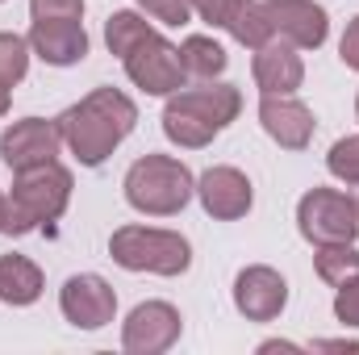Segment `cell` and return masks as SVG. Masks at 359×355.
I'll list each match as a JSON object with an SVG mask.
<instances>
[{"label":"cell","instance_id":"obj_1","mask_svg":"<svg viewBox=\"0 0 359 355\" xmlns=\"http://www.w3.org/2000/svg\"><path fill=\"white\" fill-rule=\"evenodd\" d=\"M134 121H138V109L126 92L96 88L59 117V134L84 168H100L121 147V138L134 130Z\"/></svg>","mask_w":359,"mask_h":355},{"label":"cell","instance_id":"obj_2","mask_svg":"<svg viewBox=\"0 0 359 355\" xmlns=\"http://www.w3.org/2000/svg\"><path fill=\"white\" fill-rule=\"evenodd\" d=\"M243 109V96L234 84H205V88H188V92H172L168 109H163V134L176 147H205L213 142Z\"/></svg>","mask_w":359,"mask_h":355},{"label":"cell","instance_id":"obj_3","mask_svg":"<svg viewBox=\"0 0 359 355\" xmlns=\"http://www.w3.org/2000/svg\"><path fill=\"white\" fill-rule=\"evenodd\" d=\"M72 201V172L59 163H42L29 172H17L13 192L4 196V234H29L38 226H50L63 217Z\"/></svg>","mask_w":359,"mask_h":355},{"label":"cell","instance_id":"obj_4","mask_svg":"<svg viewBox=\"0 0 359 355\" xmlns=\"http://www.w3.org/2000/svg\"><path fill=\"white\" fill-rule=\"evenodd\" d=\"M192 192H196L192 172L180 159H172V155H142L126 172V201L138 213H151V217L180 213L192 201Z\"/></svg>","mask_w":359,"mask_h":355},{"label":"cell","instance_id":"obj_5","mask_svg":"<svg viewBox=\"0 0 359 355\" xmlns=\"http://www.w3.org/2000/svg\"><path fill=\"white\" fill-rule=\"evenodd\" d=\"M109 255L126 272H155L180 276L192 264V247L176 230H151V226H121L109 239Z\"/></svg>","mask_w":359,"mask_h":355},{"label":"cell","instance_id":"obj_6","mask_svg":"<svg viewBox=\"0 0 359 355\" xmlns=\"http://www.w3.org/2000/svg\"><path fill=\"white\" fill-rule=\"evenodd\" d=\"M121 63H126V76L151 96H172L184 88V63H180V51L172 42H163L155 29H142L126 51H121Z\"/></svg>","mask_w":359,"mask_h":355},{"label":"cell","instance_id":"obj_7","mask_svg":"<svg viewBox=\"0 0 359 355\" xmlns=\"http://www.w3.org/2000/svg\"><path fill=\"white\" fill-rule=\"evenodd\" d=\"M297 222H301V234L309 243H355L359 234V205L339 192V188H313L301 196L297 205Z\"/></svg>","mask_w":359,"mask_h":355},{"label":"cell","instance_id":"obj_8","mask_svg":"<svg viewBox=\"0 0 359 355\" xmlns=\"http://www.w3.org/2000/svg\"><path fill=\"white\" fill-rule=\"evenodd\" d=\"M59 121H42V117H21L4 130L0 138V159L13 168V172H29V168H42V163H55L59 155Z\"/></svg>","mask_w":359,"mask_h":355},{"label":"cell","instance_id":"obj_9","mask_svg":"<svg viewBox=\"0 0 359 355\" xmlns=\"http://www.w3.org/2000/svg\"><path fill=\"white\" fill-rule=\"evenodd\" d=\"M180 309L168 301H147L126 318L121 330V347L134 355H163L180 339Z\"/></svg>","mask_w":359,"mask_h":355},{"label":"cell","instance_id":"obj_10","mask_svg":"<svg viewBox=\"0 0 359 355\" xmlns=\"http://www.w3.org/2000/svg\"><path fill=\"white\" fill-rule=\"evenodd\" d=\"M59 305H63V318H67L72 326H80V330H100V326H109L113 314H117V293H113L100 276L84 272V276H72V280L63 284Z\"/></svg>","mask_w":359,"mask_h":355},{"label":"cell","instance_id":"obj_11","mask_svg":"<svg viewBox=\"0 0 359 355\" xmlns=\"http://www.w3.org/2000/svg\"><path fill=\"white\" fill-rule=\"evenodd\" d=\"M234 305H238V314L251 318V322H271V318H280V309L288 305V284H284L280 272H271V267H264V264L243 267L238 280H234Z\"/></svg>","mask_w":359,"mask_h":355},{"label":"cell","instance_id":"obj_12","mask_svg":"<svg viewBox=\"0 0 359 355\" xmlns=\"http://www.w3.org/2000/svg\"><path fill=\"white\" fill-rule=\"evenodd\" d=\"M196 196H201V205H205V213L209 217H217V222H234V217H243L247 209H251V180L243 176L238 168H209L201 184H196Z\"/></svg>","mask_w":359,"mask_h":355},{"label":"cell","instance_id":"obj_13","mask_svg":"<svg viewBox=\"0 0 359 355\" xmlns=\"http://www.w3.org/2000/svg\"><path fill=\"white\" fill-rule=\"evenodd\" d=\"M305 80V63L288 38H268L255 55V84L264 96H292Z\"/></svg>","mask_w":359,"mask_h":355},{"label":"cell","instance_id":"obj_14","mask_svg":"<svg viewBox=\"0 0 359 355\" xmlns=\"http://www.w3.org/2000/svg\"><path fill=\"white\" fill-rule=\"evenodd\" d=\"M268 21H271V34H280L292 46H305V51L322 46L326 29H330L326 13L318 4H309V0H268Z\"/></svg>","mask_w":359,"mask_h":355},{"label":"cell","instance_id":"obj_15","mask_svg":"<svg viewBox=\"0 0 359 355\" xmlns=\"http://www.w3.org/2000/svg\"><path fill=\"white\" fill-rule=\"evenodd\" d=\"M29 46L38 59L55 63V67H72L88 55V34H84V21H34L29 29Z\"/></svg>","mask_w":359,"mask_h":355},{"label":"cell","instance_id":"obj_16","mask_svg":"<svg viewBox=\"0 0 359 355\" xmlns=\"http://www.w3.org/2000/svg\"><path fill=\"white\" fill-rule=\"evenodd\" d=\"M259 121L284 151H305L313 138V113H309V105H301L292 96H264Z\"/></svg>","mask_w":359,"mask_h":355},{"label":"cell","instance_id":"obj_17","mask_svg":"<svg viewBox=\"0 0 359 355\" xmlns=\"http://www.w3.org/2000/svg\"><path fill=\"white\" fill-rule=\"evenodd\" d=\"M42 297V272L25 255H0V301L4 305H34Z\"/></svg>","mask_w":359,"mask_h":355},{"label":"cell","instance_id":"obj_18","mask_svg":"<svg viewBox=\"0 0 359 355\" xmlns=\"http://www.w3.org/2000/svg\"><path fill=\"white\" fill-rule=\"evenodd\" d=\"M180 63H184L188 76H196V80H213V76L226 72V51H222L213 38L192 34V38H184V46H180Z\"/></svg>","mask_w":359,"mask_h":355},{"label":"cell","instance_id":"obj_19","mask_svg":"<svg viewBox=\"0 0 359 355\" xmlns=\"http://www.w3.org/2000/svg\"><path fill=\"white\" fill-rule=\"evenodd\" d=\"M318 276L326 280V284H347L351 276H359V251L351 243H322V251H318Z\"/></svg>","mask_w":359,"mask_h":355},{"label":"cell","instance_id":"obj_20","mask_svg":"<svg viewBox=\"0 0 359 355\" xmlns=\"http://www.w3.org/2000/svg\"><path fill=\"white\" fill-rule=\"evenodd\" d=\"M230 34L243 42V46H264L271 38V21H268V4H255V0H243L234 21H230Z\"/></svg>","mask_w":359,"mask_h":355},{"label":"cell","instance_id":"obj_21","mask_svg":"<svg viewBox=\"0 0 359 355\" xmlns=\"http://www.w3.org/2000/svg\"><path fill=\"white\" fill-rule=\"evenodd\" d=\"M29 72V42L21 34H0V84H21Z\"/></svg>","mask_w":359,"mask_h":355},{"label":"cell","instance_id":"obj_22","mask_svg":"<svg viewBox=\"0 0 359 355\" xmlns=\"http://www.w3.org/2000/svg\"><path fill=\"white\" fill-rule=\"evenodd\" d=\"M142 29H151V25H147V17H138V13L121 8V13H113V17L104 21V42H109V51L121 59V51H126Z\"/></svg>","mask_w":359,"mask_h":355},{"label":"cell","instance_id":"obj_23","mask_svg":"<svg viewBox=\"0 0 359 355\" xmlns=\"http://www.w3.org/2000/svg\"><path fill=\"white\" fill-rule=\"evenodd\" d=\"M326 168H330V176L343 180V184H359V134H351V138H339V142L330 147Z\"/></svg>","mask_w":359,"mask_h":355},{"label":"cell","instance_id":"obj_24","mask_svg":"<svg viewBox=\"0 0 359 355\" xmlns=\"http://www.w3.org/2000/svg\"><path fill=\"white\" fill-rule=\"evenodd\" d=\"M29 13L34 21H84V0H29Z\"/></svg>","mask_w":359,"mask_h":355},{"label":"cell","instance_id":"obj_25","mask_svg":"<svg viewBox=\"0 0 359 355\" xmlns=\"http://www.w3.org/2000/svg\"><path fill=\"white\" fill-rule=\"evenodd\" d=\"M238 4H243V0H192V13H196L201 21H209L213 29H230Z\"/></svg>","mask_w":359,"mask_h":355},{"label":"cell","instance_id":"obj_26","mask_svg":"<svg viewBox=\"0 0 359 355\" xmlns=\"http://www.w3.org/2000/svg\"><path fill=\"white\" fill-rule=\"evenodd\" d=\"M334 318L343 326H359V276H351L347 284H339V297H334Z\"/></svg>","mask_w":359,"mask_h":355},{"label":"cell","instance_id":"obj_27","mask_svg":"<svg viewBox=\"0 0 359 355\" xmlns=\"http://www.w3.org/2000/svg\"><path fill=\"white\" fill-rule=\"evenodd\" d=\"M151 17H159L163 25H184L192 17V0H138Z\"/></svg>","mask_w":359,"mask_h":355},{"label":"cell","instance_id":"obj_28","mask_svg":"<svg viewBox=\"0 0 359 355\" xmlns=\"http://www.w3.org/2000/svg\"><path fill=\"white\" fill-rule=\"evenodd\" d=\"M339 55H343L347 67H355L359 72V17L347 25V34H343V42H339Z\"/></svg>","mask_w":359,"mask_h":355},{"label":"cell","instance_id":"obj_29","mask_svg":"<svg viewBox=\"0 0 359 355\" xmlns=\"http://www.w3.org/2000/svg\"><path fill=\"white\" fill-rule=\"evenodd\" d=\"M313 347H318V351H359V343H343V339H339V343L326 339V343H313Z\"/></svg>","mask_w":359,"mask_h":355},{"label":"cell","instance_id":"obj_30","mask_svg":"<svg viewBox=\"0 0 359 355\" xmlns=\"http://www.w3.org/2000/svg\"><path fill=\"white\" fill-rule=\"evenodd\" d=\"M8 113V84H0V117Z\"/></svg>","mask_w":359,"mask_h":355},{"label":"cell","instance_id":"obj_31","mask_svg":"<svg viewBox=\"0 0 359 355\" xmlns=\"http://www.w3.org/2000/svg\"><path fill=\"white\" fill-rule=\"evenodd\" d=\"M0 226H4V196H0Z\"/></svg>","mask_w":359,"mask_h":355},{"label":"cell","instance_id":"obj_32","mask_svg":"<svg viewBox=\"0 0 359 355\" xmlns=\"http://www.w3.org/2000/svg\"><path fill=\"white\" fill-rule=\"evenodd\" d=\"M355 117H359V96H355Z\"/></svg>","mask_w":359,"mask_h":355}]
</instances>
